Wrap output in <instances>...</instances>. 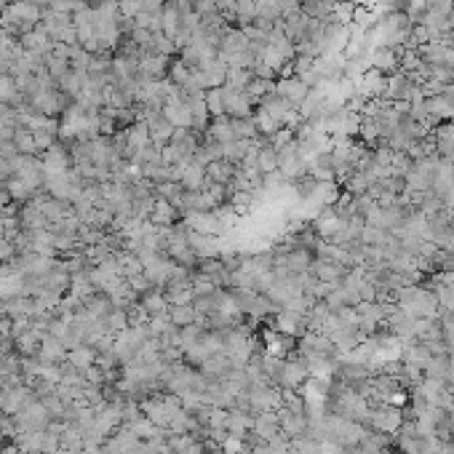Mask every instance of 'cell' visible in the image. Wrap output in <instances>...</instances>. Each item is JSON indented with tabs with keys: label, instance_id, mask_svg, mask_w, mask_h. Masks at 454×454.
Masks as SVG:
<instances>
[{
	"label": "cell",
	"instance_id": "6da1fadb",
	"mask_svg": "<svg viewBox=\"0 0 454 454\" xmlns=\"http://www.w3.org/2000/svg\"><path fill=\"white\" fill-rule=\"evenodd\" d=\"M222 99H225V115L227 118H251L254 115V102L246 91H235L222 86Z\"/></svg>",
	"mask_w": 454,
	"mask_h": 454
},
{
	"label": "cell",
	"instance_id": "7a4b0ae2",
	"mask_svg": "<svg viewBox=\"0 0 454 454\" xmlns=\"http://www.w3.org/2000/svg\"><path fill=\"white\" fill-rule=\"evenodd\" d=\"M345 217H339V214L334 212V206H326V209H321V214L316 217V222H313V230L318 233V238L321 241H334L342 230H345Z\"/></svg>",
	"mask_w": 454,
	"mask_h": 454
},
{
	"label": "cell",
	"instance_id": "3957f363",
	"mask_svg": "<svg viewBox=\"0 0 454 454\" xmlns=\"http://www.w3.org/2000/svg\"><path fill=\"white\" fill-rule=\"evenodd\" d=\"M356 89H358V94H361L363 99H385L388 75H385V73H379V70H374V67H369V70L358 78Z\"/></svg>",
	"mask_w": 454,
	"mask_h": 454
},
{
	"label": "cell",
	"instance_id": "277c9868",
	"mask_svg": "<svg viewBox=\"0 0 454 454\" xmlns=\"http://www.w3.org/2000/svg\"><path fill=\"white\" fill-rule=\"evenodd\" d=\"M275 94H278L281 99H286L291 107H300L305 102V96L310 94V89H307L297 75H284L275 80Z\"/></svg>",
	"mask_w": 454,
	"mask_h": 454
},
{
	"label": "cell",
	"instance_id": "5b68a950",
	"mask_svg": "<svg viewBox=\"0 0 454 454\" xmlns=\"http://www.w3.org/2000/svg\"><path fill=\"white\" fill-rule=\"evenodd\" d=\"M369 67H374L379 73L390 75L401 67V48H388V45H377L369 51Z\"/></svg>",
	"mask_w": 454,
	"mask_h": 454
},
{
	"label": "cell",
	"instance_id": "8992f818",
	"mask_svg": "<svg viewBox=\"0 0 454 454\" xmlns=\"http://www.w3.org/2000/svg\"><path fill=\"white\" fill-rule=\"evenodd\" d=\"M180 203L187 209V212H196V214H206V212L219 209L217 198H214L209 190H198V193H187V190H184V196H182Z\"/></svg>",
	"mask_w": 454,
	"mask_h": 454
},
{
	"label": "cell",
	"instance_id": "52a82bcc",
	"mask_svg": "<svg viewBox=\"0 0 454 454\" xmlns=\"http://www.w3.org/2000/svg\"><path fill=\"white\" fill-rule=\"evenodd\" d=\"M433 136H436V152H439V158L454 163V123L452 121L439 123L433 129Z\"/></svg>",
	"mask_w": 454,
	"mask_h": 454
},
{
	"label": "cell",
	"instance_id": "ba28073f",
	"mask_svg": "<svg viewBox=\"0 0 454 454\" xmlns=\"http://www.w3.org/2000/svg\"><path fill=\"white\" fill-rule=\"evenodd\" d=\"M180 184L187 190V193H198V190H209V187H212V182L206 177V166H200L196 161L187 166L184 177L180 180Z\"/></svg>",
	"mask_w": 454,
	"mask_h": 454
},
{
	"label": "cell",
	"instance_id": "9c48e42d",
	"mask_svg": "<svg viewBox=\"0 0 454 454\" xmlns=\"http://www.w3.org/2000/svg\"><path fill=\"white\" fill-rule=\"evenodd\" d=\"M372 423H374V427L382 430V433H393V430L401 427V411L395 407H379L377 411L372 414Z\"/></svg>",
	"mask_w": 454,
	"mask_h": 454
},
{
	"label": "cell",
	"instance_id": "30bf717a",
	"mask_svg": "<svg viewBox=\"0 0 454 454\" xmlns=\"http://www.w3.org/2000/svg\"><path fill=\"white\" fill-rule=\"evenodd\" d=\"M206 139H214V142H219V145H227V142H235L238 136L233 131V121L222 115V118H214L209 123V129H206Z\"/></svg>",
	"mask_w": 454,
	"mask_h": 454
},
{
	"label": "cell",
	"instance_id": "8fae6325",
	"mask_svg": "<svg viewBox=\"0 0 454 454\" xmlns=\"http://www.w3.org/2000/svg\"><path fill=\"white\" fill-rule=\"evenodd\" d=\"M206 177H209L212 184H230L233 177H235V163H230L225 158L212 161V163L206 166Z\"/></svg>",
	"mask_w": 454,
	"mask_h": 454
},
{
	"label": "cell",
	"instance_id": "7c38bea8",
	"mask_svg": "<svg viewBox=\"0 0 454 454\" xmlns=\"http://www.w3.org/2000/svg\"><path fill=\"white\" fill-rule=\"evenodd\" d=\"M257 168L262 177H268V174H272V171H278V150L270 145V139L259 147L257 152Z\"/></svg>",
	"mask_w": 454,
	"mask_h": 454
},
{
	"label": "cell",
	"instance_id": "4fadbf2b",
	"mask_svg": "<svg viewBox=\"0 0 454 454\" xmlns=\"http://www.w3.org/2000/svg\"><path fill=\"white\" fill-rule=\"evenodd\" d=\"M233 14H235V24L241 30L249 27V24H254V19H257V0H235Z\"/></svg>",
	"mask_w": 454,
	"mask_h": 454
},
{
	"label": "cell",
	"instance_id": "5bb4252c",
	"mask_svg": "<svg viewBox=\"0 0 454 454\" xmlns=\"http://www.w3.org/2000/svg\"><path fill=\"white\" fill-rule=\"evenodd\" d=\"M254 80V70H241V67H227L225 86L235 91H246L249 83Z\"/></svg>",
	"mask_w": 454,
	"mask_h": 454
},
{
	"label": "cell",
	"instance_id": "9a60e30c",
	"mask_svg": "<svg viewBox=\"0 0 454 454\" xmlns=\"http://www.w3.org/2000/svg\"><path fill=\"white\" fill-rule=\"evenodd\" d=\"M190 246H193L196 254H206V257H212L214 251L219 249V246H217V238H214V235H206V233H190Z\"/></svg>",
	"mask_w": 454,
	"mask_h": 454
},
{
	"label": "cell",
	"instance_id": "2e32d148",
	"mask_svg": "<svg viewBox=\"0 0 454 454\" xmlns=\"http://www.w3.org/2000/svg\"><path fill=\"white\" fill-rule=\"evenodd\" d=\"M230 121H233V131H235L238 139H257V136H262L254 118H230Z\"/></svg>",
	"mask_w": 454,
	"mask_h": 454
},
{
	"label": "cell",
	"instance_id": "e0dca14e",
	"mask_svg": "<svg viewBox=\"0 0 454 454\" xmlns=\"http://www.w3.org/2000/svg\"><path fill=\"white\" fill-rule=\"evenodd\" d=\"M305 374H307V369H305L302 363H286V366L281 369L284 385H288V388H297V385H302Z\"/></svg>",
	"mask_w": 454,
	"mask_h": 454
},
{
	"label": "cell",
	"instance_id": "ac0fdd59",
	"mask_svg": "<svg viewBox=\"0 0 454 454\" xmlns=\"http://www.w3.org/2000/svg\"><path fill=\"white\" fill-rule=\"evenodd\" d=\"M142 73L150 78H163L166 73V57H147V59H142Z\"/></svg>",
	"mask_w": 454,
	"mask_h": 454
},
{
	"label": "cell",
	"instance_id": "d6986e66",
	"mask_svg": "<svg viewBox=\"0 0 454 454\" xmlns=\"http://www.w3.org/2000/svg\"><path fill=\"white\" fill-rule=\"evenodd\" d=\"M206 105L212 118H222L225 115V99H222V89H209L206 91Z\"/></svg>",
	"mask_w": 454,
	"mask_h": 454
},
{
	"label": "cell",
	"instance_id": "ffe728a7",
	"mask_svg": "<svg viewBox=\"0 0 454 454\" xmlns=\"http://www.w3.org/2000/svg\"><path fill=\"white\" fill-rule=\"evenodd\" d=\"M155 219H158V222H171V219H174V209H171L168 200H161V203L155 206Z\"/></svg>",
	"mask_w": 454,
	"mask_h": 454
},
{
	"label": "cell",
	"instance_id": "44dd1931",
	"mask_svg": "<svg viewBox=\"0 0 454 454\" xmlns=\"http://www.w3.org/2000/svg\"><path fill=\"white\" fill-rule=\"evenodd\" d=\"M190 294H193V291H190V286H177L174 291H171V300H177V302H187V300H190Z\"/></svg>",
	"mask_w": 454,
	"mask_h": 454
},
{
	"label": "cell",
	"instance_id": "7402d4cb",
	"mask_svg": "<svg viewBox=\"0 0 454 454\" xmlns=\"http://www.w3.org/2000/svg\"><path fill=\"white\" fill-rule=\"evenodd\" d=\"M0 96H3V99L14 96V86H11V80H6V78H0Z\"/></svg>",
	"mask_w": 454,
	"mask_h": 454
},
{
	"label": "cell",
	"instance_id": "603a6c76",
	"mask_svg": "<svg viewBox=\"0 0 454 454\" xmlns=\"http://www.w3.org/2000/svg\"><path fill=\"white\" fill-rule=\"evenodd\" d=\"M214 6L219 8V14H227V11L235 8V0H214Z\"/></svg>",
	"mask_w": 454,
	"mask_h": 454
},
{
	"label": "cell",
	"instance_id": "cb8c5ba5",
	"mask_svg": "<svg viewBox=\"0 0 454 454\" xmlns=\"http://www.w3.org/2000/svg\"><path fill=\"white\" fill-rule=\"evenodd\" d=\"M449 30L454 32V8H452V14H449Z\"/></svg>",
	"mask_w": 454,
	"mask_h": 454
}]
</instances>
